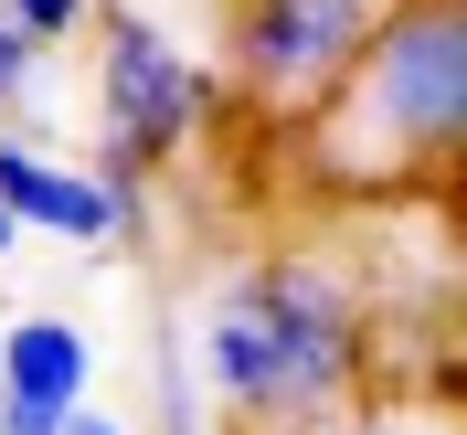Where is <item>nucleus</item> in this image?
Returning a JSON list of instances; mask_svg holds the SVG:
<instances>
[{"instance_id":"10","label":"nucleus","mask_w":467,"mask_h":435,"mask_svg":"<svg viewBox=\"0 0 467 435\" xmlns=\"http://www.w3.org/2000/svg\"><path fill=\"white\" fill-rule=\"evenodd\" d=\"M0 435H64V414H43V404H11V393H0Z\"/></svg>"},{"instance_id":"6","label":"nucleus","mask_w":467,"mask_h":435,"mask_svg":"<svg viewBox=\"0 0 467 435\" xmlns=\"http://www.w3.org/2000/svg\"><path fill=\"white\" fill-rule=\"evenodd\" d=\"M0 393H11V404H43V414H75L96 393V340L75 319H11V340H0Z\"/></svg>"},{"instance_id":"11","label":"nucleus","mask_w":467,"mask_h":435,"mask_svg":"<svg viewBox=\"0 0 467 435\" xmlns=\"http://www.w3.org/2000/svg\"><path fill=\"white\" fill-rule=\"evenodd\" d=\"M64 435H149V425H139V414H96V404H75V414H64Z\"/></svg>"},{"instance_id":"8","label":"nucleus","mask_w":467,"mask_h":435,"mask_svg":"<svg viewBox=\"0 0 467 435\" xmlns=\"http://www.w3.org/2000/svg\"><path fill=\"white\" fill-rule=\"evenodd\" d=\"M0 11H11L32 43H75V32H96V11H107V0H0Z\"/></svg>"},{"instance_id":"5","label":"nucleus","mask_w":467,"mask_h":435,"mask_svg":"<svg viewBox=\"0 0 467 435\" xmlns=\"http://www.w3.org/2000/svg\"><path fill=\"white\" fill-rule=\"evenodd\" d=\"M0 212L22 233H64V244H117V192L86 171V160H54L0 128Z\"/></svg>"},{"instance_id":"3","label":"nucleus","mask_w":467,"mask_h":435,"mask_svg":"<svg viewBox=\"0 0 467 435\" xmlns=\"http://www.w3.org/2000/svg\"><path fill=\"white\" fill-rule=\"evenodd\" d=\"M213 117H223V75L192 64L171 32L149 22V11H96V171H160L181 149L202 139Z\"/></svg>"},{"instance_id":"7","label":"nucleus","mask_w":467,"mask_h":435,"mask_svg":"<svg viewBox=\"0 0 467 435\" xmlns=\"http://www.w3.org/2000/svg\"><path fill=\"white\" fill-rule=\"evenodd\" d=\"M160 435H213V404L202 382H192V350H160V414H149Z\"/></svg>"},{"instance_id":"9","label":"nucleus","mask_w":467,"mask_h":435,"mask_svg":"<svg viewBox=\"0 0 467 435\" xmlns=\"http://www.w3.org/2000/svg\"><path fill=\"white\" fill-rule=\"evenodd\" d=\"M32 64H43V43H32V32L11 22V11H0V117H11V107H32V96H43V86H32Z\"/></svg>"},{"instance_id":"4","label":"nucleus","mask_w":467,"mask_h":435,"mask_svg":"<svg viewBox=\"0 0 467 435\" xmlns=\"http://www.w3.org/2000/svg\"><path fill=\"white\" fill-rule=\"evenodd\" d=\"M372 22H382V0H234V86L223 96L297 128L340 86V64L361 54Z\"/></svg>"},{"instance_id":"2","label":"nucleus","mask_w":467,"mask_h":435,"mask_svg":"<svg viewBox=\"0 0 467 435\" xmlns=\"http://www.w3.org/2000/svg\"><path fill=\"white\" fill-rule=\"evenodd\" d=\"M319 192H425L467 139V0H382L340 86L297 117Z\"/></svg>"},{"instance_id":"1","label":"nucleus","mask_w":467,"mask_h":435,"mask_svg":"<svg viewBox=\"0 0 467 435\" xmlns=\"http://www.w3.org/2000/svg\"><path fill=\"white\" fill-rule=\"evenodd\" d=\"M192 382L255 435H329L372 382V308L319 255H255L202 297Z\"/></svg>"},{"instance_id":"12","label":"nucleus","mask_w":467,"mask_h":435,"mask_svg":"<svg viewBox=\"0 0 467 435\" xmlns=\"http://www.w3.org/2000/svg\"><path fill=\"white\" fill-rule=\"evenodd\" d=\"M11 244H22V223H11V212H0V255H11Z\"/></svg>"}]
</instances>
